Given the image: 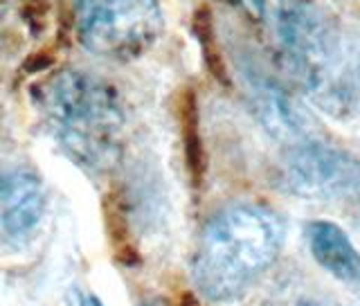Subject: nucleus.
<instances>
[{
	"label": "nucleus",
	"mask_w": 360,
	"mask_h": 306,
	"mask_svg": "<svg viewBox=\"0 0 360 306\" xmlns=\"http://www.w3.org/2000/svg\"><path fill=\"white\" fill-rule=\"evenodd\" d=\"M0 225L11 236L30 232L43 217L45 196L39 178L27 169L0 174Z\"/></svg>",
	"instance_id": "obj_6"
},
{
	"label": "nucleus",
	"mask_w": 360,
	"mask_h": 306,
	"mask_svg": "<svg viewBox=\"0 0 360 306\" xmlns=\"http://www.w3.org/2000/svg\"><path fill=\"white\" fill-rule=\"evenodd\" d=\"M295 306H320L318 302H313V300H300Z\"/></svg>",
	"instance_id": "obj_9"
},
{
	"label": "nucleus",
	"mask_w": 360,
	"mask_h": 306,
	"mask_svg": "<svg viewBox=\"0 0 360 306\" xmlns=\"http://www.w3.org/2000/svg\"><path fill=\"white\" fill-rule=\"evenodd\" d=\"M39 108L70 160L108 172L122 158L124 110L115 88L84 70H61L37 93Z\"/></svg>",
	"instance_id": "obj_2"
},
{
	"label": "nucleus",
	"mask_w": 360,
	"mask_h": 306,
	"mask_svg": "<svg viewBox=\"0 0 360 306\" xmlns=\"http://www.w3.org/2000/svg\"><path fill=\"white\" fill-rule=\"evenodd\" d=\"M358 191H360V185H358Z\"/></svg>",
	"instance_id": "obj_12"
},
{
	"label": "nucleus",
	"mask_w": 360,
	"mask_h": 306,
	"mask_svg": "<svg viewBox=\"0 0 360 306\" xmlns=\"http://www.w3.org/2000/svg\"><path fill=\"white\" fill-rule=\"evenodd\" d=\"M279 185L307 200H333L360 185V165L347 151L320 140L290 144L279 162Z\"/></svg>",
	"instance_id": "obj_4"
},
{
	"label": "nucleus",
	"mask_w": 360,
	"mask_h": 306,
	"mask_svg": "<svg viewBox=\"0 0 360 306\" xmlns=\"http://www.w3.org/2000/svg\"><path fill=\"white\" fill-rule=\"evenodd\" d=\"M75 25L88 52L129 61L160 39L162 11L158 0H77Z\"/></svg>",
	"instance_id": "obj_3"
},
{
	"label": "nucleus",
	"mask_w": 360,
	"mask_h": 306,
	"mask_svg": "<svg viewBox=\"0 0 360 306\" xmlns=\"http://www.w3.org/2000/svg\"><path fill=\"white\" fill-rule=\"evenodd\" d=\"M70 306H84V302H82V295H79L77 291H72V293H70Z\"/></svg>",
	"instance_id": "obj_8"
},
{
	"label": "nucleus",
	"mask_w": 360,
	"mask_h": 306,
	"mask_svg": "<svg viewBox=\"0 0 360 306\" xmlns=\"http://www.w3.org/2000/svg\"><path fill=\"white\" fill-rule=\"evenodd\" d=\"M358 79H360V65H358Z\"/></svg>",
	"instance_id": "obj_11"
},
{
	"label": "nucleus",
	"mask_w": 360,
	"mask_h": 306,
	"mask_svg": "<svg viewBox=\"0 0 360 306\" xmlns=\"http://www.w3.org/2000/svg\"><path fill=\"white\" fill-rule=\"evenodd\" d=\"M90 306H104V304H101L97 298H90Z\"/></svg>",
	"instance_id": "obj_10"
},
{
	"label": "nucleus",
	"mask_w": 360,
	"mask_h": 306,
	"mask_svg": "<svg viewBox=\"0 0 360 306\" xmlns=\"http://www.w3.org/2000/svg\"><path fill=\"white\" fill-rule=\"evenodd\" d=\"M250 99L259 122L273 138L292 144L309 140V115L281 86L268 82V79H252Z\"/></svg>",
	"instance_id": "obj_5"
},
{
	"label": "nucleus",
	"mask_w": 360,
	"mask_h": 306,
	"mask_svg": "<svg viewBox=\"0 0 360 306\" xmlns=\"http://www.w3.org/2000/svg\"><path fill=\"white\" fill-rule=\"evenodd\" d=\"M284 236V219L264 203L225 205L200 232L194 255L196 288L214 304L241 298L275 264Z\"/></svg>",
	"instance_id": "obj_1"
},
{
	"label": "nucleus",
	"mask_w": 360,
	"mask_h": 306,
	"mask_svg": "<svg viewBox=\"0 0 360 306\" xmlns=\"http://www.w3.org/2000/svg\"><path fill=\"white\" fill-rule=\"evenodd\" d=\"M307 241L313 259L326 273L349 284H360V253L340 225L313 221L307 228Z\"/></svg>",
	"instance_id": "obj_7"
}]
</instances>
